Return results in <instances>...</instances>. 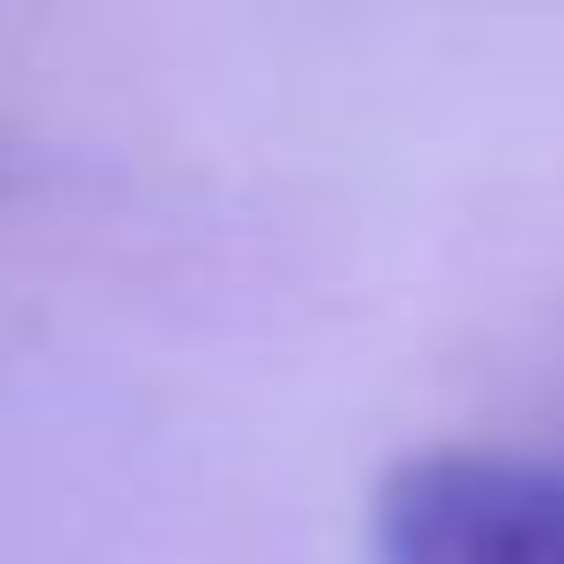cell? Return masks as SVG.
I'll use <instances>...</instances> for the list:
<instances>
[{
  "label": "cell",
  "mask_w": 564,
  "mask_h": 564,
  "mask_svg": "<svg viewBox=\"0 0 564 564\" xmlns=\"http://www.w3.org/2000/svg\"><path fill=\"white\" fill-rule=\"evenodd\" d=\"M379 564H564V458L423 449L379 476Z\"/></svg>",
  "instance_id": "6da1fadb"
}]
</instances>
